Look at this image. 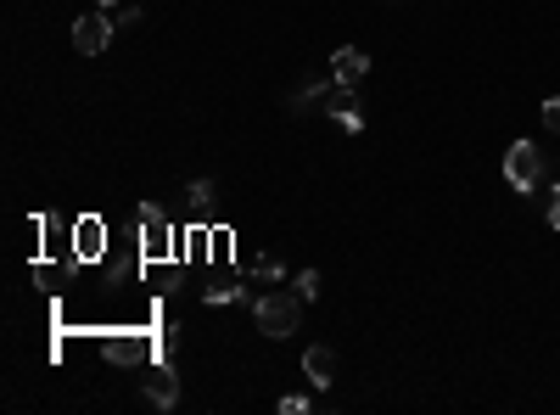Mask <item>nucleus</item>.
Instances as JSON below:
<instances>
[{"instance_id":"18","label":"nucleus","mask_w":560,"mask_h":415,"mask_svg":"<svg viewBox=\"0 0 560 415\" xmlns=\"http://www.w3.org/2000/svg\"><path fill=\"white\" fill-rule=\"evenodd\" d=\"M112 17H118L124 29H135V23H140V17H146V12H140V6H124V12H112Z\"/></svg>"},{"instance_id":"9","label":"nucleus","mask_w":560,"mask_h":415,"mask_svg":"<svg viewBox=\"0 0 560 415\" xmlns=\"http://www.w3.org/2000/svg\"><path fill=\"white\" fill-rule=\"evenodd\" d=\"M331 85H336V79H303V85L286 96V107H292V113H303L308 101H325V96H331Z\"/></svg>"},{"instance_id":"17","label":"nucleus","mask_w":560,"mask_h":415,"mask_svg":"<svg viewBox=\"0 0 560 415\" xmlns=\"http://www.w3.org/2000/svg\"><path fill=\"white\" fill-rule=\"evenodd\" d=\"M544 129H549V135H560V96L544 101Z\"/></svg>"},{"instance_id":"16","label":"nucleus","mask_w":560,"mask_h":415,"mask_svg":"<svg viewBox=\"0 0 560 415\" xmlns=\"http://www.w3.org/2000/svg\"><path fill=\"white\" fill-rule=\"evenodd\" d=\"M275 410H280V415H308V399H303V393H286Z\"/></svg>"},{"instance_id":"3","label":"nucleus","mask_w":560,"mask_h":415,"mask_svg":"<svg viewBox=\"0 0 560 415\" xmlns=\"http://www.w3.org/2000/svg\"><path fill=\"white\" fill-rule=\"evenodd\" d=\"M112 29H118V17L96 6L90 17H79V23H73V51H79V57H101V51H107V40H112Z\"/></svg>"},{"instance_id":"5","label":"nucleus","mask_w":560,"mask_h":415,"mask_svg":"<svg viewBox=\"0 0 560 415\" xmlns=\"http://www.w3.org/2000/svg\"><path fill=\"white\" fill-rule=\"evenodd\" d=\"M140 230H146V253H168L174 247V230H168V214L157 208V202H140Z\"/></svg>"},{"instance_id":"11","label":"nucleus","mask_w":560,"mask_h":415,"mask_svg":"<svg viewBox=\"0 0 560 415\" xmlns=\"http://www.w3.org/2000/svg\"><path fill=\"white\" fill-rule=\"evenodd\" d=\"M252 281H286V264H280V258H258V264H252Z\"/></svg>"},{"instance_id":"20","label":"nucleus","mask_w":560,"mask_h":415,"mask_svg":"<svg viewBox=\"0 0 560 415\" xmlns=\"http://www.w3.org/2000/svg\"><path fill=\"white\" fill-rule=\"evenodd\" d=\"M96 6H101V12H112V6H118V0H96Z\"/></svg>"},{"instance_id":"6","label":"nucleus","mask_w":560,"mask_h":415,"mask_svg":"<svg viewBox=\"0 0 560 415\" xmlns=\"http://www.w3.org/2000/svg\"><path fill=\"white\" fill-rule=\"evenodd\" d=\"M364 73H370V57H364L359 45H336L331 51V79L336 85H359Z\"/></svg>"},{"instance_id":"13","label":"nucleus","mask_w":560,"mask_h":415,"mask_svg":"<svg viewBox=\"0 0 560 415\" xmlns=\"http://www.w3.org/2000/svg\"><path fill=\"white\" fill-rule=\"evenodd\" d=\"M297 298H303V303L320 298V270H303V275H297Z\"/></svg>"},{"instance_id":"1","label":"nucleus","mask_w":560,"mask_h":415,"mask_svg":"<svg viewBox=\"0 0 560 415\" xmlns=\"http://www.w3.org/2000/svg\"><path fill=\"white\" fill-rule=\"evenodd\" d=\"M252 320H258V331L264 337H292L297 326H303V298L297 292H264V298H252Z\"/></svg>"},{"instance_id":"19","label":"nucleus","mask_w":560,"mask_h":415,"mask_svg":"<svg viewBox=\"0 0 560 415\" xmlns=\"http://www.w3.org/2000/svg\"><path fill=\"white\" fill-rule=\"evenodd\" d=\"M549 230H560V186L549 191Z\"/></svg>"},{"instance_id":"2","label":"nucleus","mask_w":560,"mask_h":415,"mask_svg":"<svg viewBox=\"0 0 560 415\" xmlns=\"http://www.w3.org/2000/svg\"><path fill=\"white\" fill-rule=\"evenodd\" d=\"M504 180H510V191H521V197H532V191L544 186V158H538V146L510 141V152H504Z\"/></svg>"},{"instance_id":"12","label":"nucleus","mask_w":560,"mask_h":415,"mask_svg":"<svg viewBox=\"0 0 560 415\" xmlns=\"http://www.w3.org/2000/svg\"><path fill=\"white\" fill-rule=\"evenodd\" d=\"M185 197H191L196 208H208V202L219 197V186H213V180H191V186H185Z\"/></svg>"},{"instance_id":"10","label":"nucleus","mask_w":560,"mask_h":415,"mask_svg":"<svg viewBox=\"0 0 560 415\" xmlns=\"http://www.w3.org/2000/svg\"><path fill=\"white\" fill-rule=\"evenodd\" d=\"M73 242H79V258H96L101 253V219H79Z\"/></svg>"},{"instance_id":"15","label":"nucleus","mask_w":560,"mask_h":415,"mask_svg":"<svg viewBox=\"0 0 560 415\" xmlns=\"http://www.w3.org/2000/svg\"><path fill=\"white\" fill-rule=\"evenodd\" d=\"M140 348L129 343V337H107V359H135Z\"/></svg>"},{"instance_id":"7","label":"nucleus","mask_w":560,"mask_h":415,"mask_svg":"<svg viewBox=\"0 0 560 415\" xmlns=\"http://www.w3.org/2000/svg\"><path fill=\"white\" fill-rule=\"evenodd\" d=\"M146 399H152L157 410H174V404H180V376H174V365H152V371H146Z\"/></svg>"},{"instance_id":"14","label":"nucleus","mask_w":560,"mask_h":415,"mask_svg":"<svg viewBox=\"0 0 560 415\" xmlns=\"http://www.w3.org/2000/svg\"><path fill=\"white\" fill-rule=\"evenodd\" d=\"M208 303H247V287H208Z\"/></svg>"},{"instance_id":"4","label":"nucleus","mask_w":560,"mask_h":415,"mask_svg":"<svg viewBox=\"0 0 560 415\" xmlns=\"http://www.w3.org/2000/svg\"><path fill=\"white\" fill-rule=\"evenodd\" d=\"M325 113L348 129V135H359V129H364V113H359V96H353V85H331V96H325Z\"/></svg>"},{"instance_id":"8","label":"nucleus","mask_w":560,"mask_h":415,"mask_svg":"<svg viewBox=\"0 0 560 415\" xmlns=\"http://www.w3.org/2000/svg\"><path fill=\"white\" fill-rule=\"evenodd\" d=\"M303 376H308L314 387H331V382H336V348H331V343L303 348Z\"/></svg>"}]
</instances>
